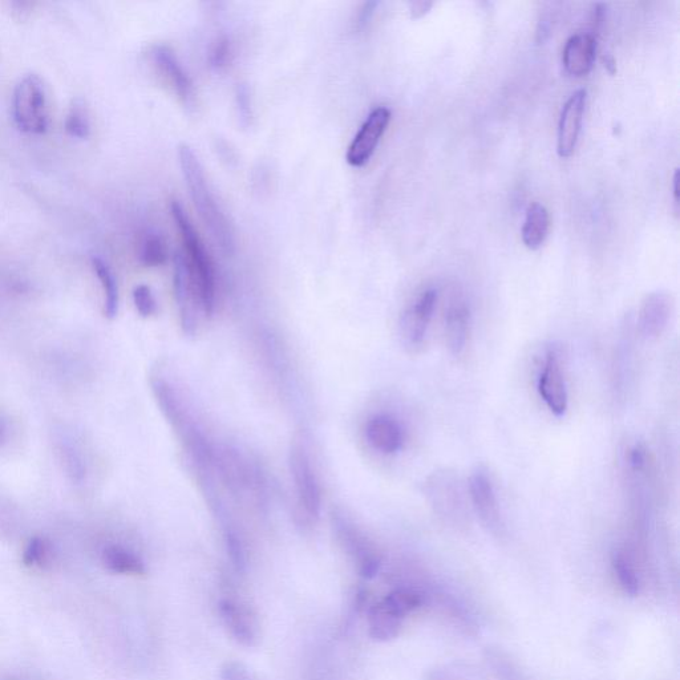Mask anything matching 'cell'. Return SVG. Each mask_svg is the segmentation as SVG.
Returning a JSON list of instances; mask_svg holds the SVG:
<instances>
[{"label": "cell", "instance_id": "cell-1", "mask_svg": "<svg viewBox=\"0 0 680 680\" xmlns=\"http://www.w3.org/2000/svg\"><path fill=\"white\" fill-rule=\"evenodd\" d=\"M182 174L188 185L193 204L204 221L206 228L225 254H233L236 249L233 226L209 188L204 168L188 145H181L178 149Z\"/></svg>", "mask_w": 680, "mask_h": 680}, {"label": "cell", "instance_id": "cell-2", "mask_svg": "<svg viewBox=\"0 0 680 680\" xmlns=\"http://www.w3.org/2000/svg\"><path fill=\"white\" fill-rule=\"evenodd\" d=\"M170 212H172L174 221L180 229L182 241H184L186 265H188L190 277H192L194 287H196L200 306L204 309L206 315H210L213 313L214 302H216V273H214L212 258H210L208 250L202 244L201 238L194 230L193 225L190 224L180 202L172 201Z\"/></svg>", "mask_w": 680, "mask_h": 680}, {"label": "cell", "instance_id": "cell-3", "mask_svg": "<svg viewBox=\"0 0 680 680\" xmlns=\"http://www.w3.org/2000/svg\"><path fill=\"white\" fill-rule=\"evenodd\" d=\"M12 115L16 127L28 135H44L48 131L50 103L46 85L38 75H26L16 84Z\"/></svg>", "mask_w": 680, "mask_h": 680}, {"label": "cell", "instance_id": "cell-4", "mask_svg": "<svg viewBox=\"0 0 680 680\" xmlns=\"http://www.w3.org/2000/svg\"><path fill=\"white\" fill-rule=\"evenodd\" d=\"M218 614L222 625L233 641L244 647H255L261 639V625L257 613L241 594L232 586L221 590L218 599Z\"/></svg>", "mask_w": 680, "mask_h": 680}, {"label": "cell", "instance_id": "cell-5", "mask_svg": "<svg viewBox=\"0 0 680 680\" xmlns=\"http://www.w3.org/2000/svg\"><path fill=\"white\" fill-rule=\"evenodd\" d=\"M290 469L294 477L299 505L303 508L307 520H318L322 505L321 488H319L310 457L301 444H294L291 448Z\"/></svg>", "mask_w": 680, "mask_h": 680}, {"label": "cell", "instance_id": "cell-6", "mask_svg": "<svg viewBox=\"0 0 680 680\" xmlns=\"http://www.w3.org/2000/svg\"><path fill=\"white\" fill-rule=\"evenodd\" d=\"M334 525L340 545L354 562L360 576L367 580L374 578L380 569V557L370 541L347 518L339 514L334 518Z\"/></svg>", "mask_w": 680, "mask_h": 680}, {"label": "cell", "instance_id": "cell-7", "mask_svg": "<svg viewBox=\"0 0 680 680\" xmlns=\"http://www.w3.org/2000/svg\"><path fill=\"white\" fill-rule=\"evenodd\" d=\"M537 390L553 415L561 418L566 414L569 406L568 388H566L560 356L554 348H549L546 352L544 367L538 376Z\"/></svg>", "mask_w": 680, "mask_h": 680}, {"label": "cell", "instance_id": "cell-8", "mask_svg": "<svg viewBox=\"0 0 680 680\" xmlns=\"http://www.w3.org/2000/svg\"><path fill=\"white\" fill-rule=\"evenodd\" d=\"M391 121V111L386 107L375 108L364 121L362 128L352 140L347 152V163L352 167H363L374 155L380 139Z\"/></svg>", "mask_w": 680, "mask_h": 680}, {"label": "cell", "instance_id": "cell-9", "mask_svg": "<svg viewBox=\"0 0 680 680\" xmlns=\"http://www.w3.org/2000/svg\"><path fill=\"white\" fill-rule=\"evenodd\" d=\"M149 56L156 71L169 84V87H172L185 108L193 109L196 104V95H194L192 80L174 56L173 51L167 46L157 44L151 48Z\"/></svg>", "mask_w": 680, "mask_h": 680}, {"label": "cell", "instance_id": "cell-10", "mask_svg": "<svg viewBox=\"0 0 680 680\" xmlns=\"http://www.w3.org/2000/svg\"><path fill=\"white\" fill-rule=\"evenodd\" d=\"M427 492L433 509L445 520H457L464 516L465 504L459 480L453 473L437 472L427 484Z\"/></svg>", "mask_w": 680, "mask_h": 680}, {"label": "cell", "instance_id": "cell-11", "mask_svg": "<svg viewBox=\"0 0 680 680\" xmlns=\"http://www.w3.org/2000/svg\"><path fill=\"white\" fill-rule=\"evenodd\" d=\"M436 303L437 291L428 289L403 314L402 321H400V335L407 347L422 346Z\"/></svg>", "mask_w": 680, "mask_h": 680}, {"label": "cell", "instance_id": "cell-12", "mask_svg": "<svg viewBox=\"0 0 680 680\" xmlns=\"http://www.w3.org/2000/svg\"><path fill=\"white\" fill-rule=\"evenodd\" d=\"M469 496H471L472 507L485 528L492 532H500L503 529V520H501L499 501H497L491 479L481 469L473 473L469 479Z\"/></svg>", "mask_w": 680, "mask_h": 680}, {"label": "cell", "instance_id": "cell-13", "mask_svg": "<svg viewBox=\"0 0 680 680\" xmlns=\"http://www.w3.org/2000/svg\"><path fill=\"white\" fill-rule=\"evenodd\" d=\"M586 105V89H578L566 101L558 124L557 152L562 159L573 155L580 137Z\"/></svg>", "mask_w": 680, "mask_h": 680}, {"label": "cell", "instance_id": "cell-14", "mask_svg": "<svg viewBox=\"0 0 680 680\" xmlns=\"http://www.w3.org/2000/svg\"><path fill=\"white\" fill-rule=\"evenodd\" d=\"M673 299L665 291H655L647 295L639 310L638 325L643 337L654 339L661 337L669 325Z\"/></svg>", "mask_w": 680, "mask_h": 680}, {"label": "cell", "instance_id": "cell-15", "mask_svg": "<svg viewBox=\"0 0 680 680\" xmlns=\"http://www.w3.org/2000/svg\"><path fill=\"white\" fill-rule=\"evenodd\" d=\"M174 291L178 306H180L182 326L186 333H192L194 329V307L200 305V299L196 287L190 277L185 255L177 253L174 258Z\"/></svg>", "mask_w": 680, "mask_h": 680}, {"label": "cell", "instance_id": "cell-16", "mask_svg": "<svg viewBox=\"0 0 680 680\" xmlns=\"http://www.w3.org/2000/svg\"><path fill=\"white\" fill-rule=\"evenodd\" d=\"M597 40L592 34H577L569 38L562 52V63L569 75L581 78L593 68Z\"/></svg>", "mask_w": 680, "mask_h": 680}, {"label": "cell", "instance_id": "cell-17", "mask_svg": "<svg viewBox=\"0 0 680 680\" xmlns=\"http://www.w3.org/2000/svg\"><path fill=\"white\" fill-rule=\"evenodd\" d=\"M469 326H471V311L467 303L456 299L448 306L444 323L445 343L453 355H460L467 346Z\"/></svg>", "mask_w": 680, "mask_h": 680}, {"label": "cell", "instance_id": "cell-18", "mask_svg": "<svg viewBox=\"0 0 680 680\" xmlns=\"http://www.w3.org/2000/svg\"><path fill=\"white\" fill-rule=\"evenodd\" d=\"M368 443L376 451L392 455L403 447V431L399 423L388 415H376L366 427Z\"/></svg>", "mask_w": 680, "mask_h": 680}, {"label": "cell", "instance_id": "cell-19", "mask_svg": "<svg viewBox=\"0 0 680 680\" xmlns=\"http://www.w3.org/2000/svg\"><path fill=\"white\" fill-rule=\"evenodd\" d=\"M367 621L370 637L374 641L387 642L399 634L403 617L392 610L382 599L368 611Z\"/></svg>", "mask_w": 680, "mask_h": 680}, {"label": "cell", "instance_id": "cell-20", "mask_svg": "<svg viewBox=\"0 0 680 680\" xmlns=\"http://www.w3.org/2000/svg\"><path fill=\"white\" fill-rule=\"evenodd\" d=\"M550 230L549 212L544 205L532 202L526 209L522 241L530 250L540 249L545 244Z\"/></svg>", "mask_w": 680, "mask_h": 680}, {"label": "cell", "instance_id": "cell-21", "mask_svg": "<svg viewBox=\"0 0 680 680\" xmlns=\"http://www.w3.org/2000/svg\"><path fill=\"white\" fill-rule=\"evenodd\" d=\"M101 562L108 572L125 574V576H143L145 564L132 550L120 545L105 546L101 553Z\"/></svg>", "mask_w": 680, "mask_h": 680}, {"label": "cell", "instance_id": "cell-22", "mask_svg": "<svg viewBox=\"0 0 680 680\" xmlns=\"http://www.w3.org/2000/svg\"><path fill=\"white\" fill-rule=\"evenodd\" d=\"M92 269L99 279L104 293V313L108 318H115L119 311V287L111 267L99 257L92 258Z\"/></svg>", "mask_w": 680, "mask_h": 680}, {"label": "cell", "instance_id": "cell-23", "mask_svg": "<svg viewBox=\"0 0 680 680\" xmlns=\"http://www.w3.org/2000/svg\"><path fill=\"white\" fill-rule=\"evenodd\" d=\"M54 557V546L44 537H32L23 552V562L28 568H50Z\"/></svg>", "mask_w": 680, "mask_h": 680}, {"label": "cell", "instance_id": "cell-24", "mask_svg": "<svg viewBox=\"0 0 680 680\" xmlns=\"http://www.w3.org/2000/svg\"><path fill=\"white\" fill-rule=\"evenodd\" d=\"M139 261L147 267H157L167 261V245L159 234L149 233L139 246Z\"/></svg>", "mask_w": 680, "mask_h": 680}, {"label": "cell", "instance_id": "cell-25", "mask_svg": "<svg viewBox=\"0 0 680 680\" xmlns=\"http://www.w3.org/2000/svg\"><path fill=\"white\" fill-rule=\"evenodd\" d=\"M66 132L74 139L84 140L91 135V119L82 101H75L64 121Z\"/></svg>", "mask_w": 680, "mask_h": 680}, {"label": "cell", "instance_id": "cell-26", "mask_svg": "<svg viewBox=\"0 0 680 680\" xmlns=\"http://www.w3.org/2000/svg\"><path fill=\"white\" fill-rule=\"evenodd\" d=\"M383 601L404 618L412 610L418 609L420 603H422V598L414 590L399 588L392 590Z\"/></svg>", "mask_w": 680, "mask_h": 680}, {"label": "cell", "instance_id": "cell-27", "mask_svg": "<svg viewBox=\"0 0 680 680\" xmlns=\"http://www.w3.org/2000/svg\"><path fill=\"white\" fill-rule=\"evenodd\" d=\"M613 568L617 573L618 580L625 592L630 595H637L639 592V581L637 574H635L633 566L625 557V554L614 553Z\"/></svg>", "mask_w": 680, "mask_h": 680}, {"label": "cell", "instance_id": "cell-28", "mask_svg": "<svg viewBox=\"0 0 680 680\" xmlns=\"http://www.w3.org/2000/svg\"><path fill=\"white\" fill-rule=\"evenodd\" d=\"M133 302H135L136 310L139 311L141 317L148 318L156 313V299L147 285L137 286L133 290Z\"/></svg>", "mask_w": 680, "mask_h": 680}, {"label": "cell", "instance_id": "cell-29", "mask_svg": "<svg viewBox=\"0 0 680 680\" xmlns=\"http://www.w3.org/2000/svg\"><path fill=\"white\" fill-rule=\"evenodd\" d=\"M230 60V42L226 38H220L214 43L212 50H210L209 62L210 66L221 70L228 66Z\"/></svg>", "mask_w": 680, "mask_h": 680}, {"label": "cell", "instance_id": "cell-30", "mask_svg": "<svg viewBox=\"0 0 680 680\" xmlns=\"http://www.w3.org/2000/svg\"><path fill=\"white\" fill-rule=\"evenodd\" d=\"M237 107L242 127L248 128L252 124L253 113L249 89L244 84L237 88Z\"/></svg>", "mask_w": 680, "mask_h": 680}, {"label": "cell", "instance_id": "cell-31", "mask_svg": "<svg viewBox=\"0 0 680 680\" xmlns=\"http://www.w3.org/2000/svg\"><path fill=\"white\" fill-rule=\"evenodd\" d=\"M220 680H255L244 663L237 661L226 662L222 666Z\"/></svg>", "mask_w": 680, "mask_h": 680}, {"label": "cell", "instance_id": "cell-32", "mask_svg": "<svg viewBox=\"0 0 680 680\" xmlns=\"http://www.w3.org/2000/svg\"><path fill=\"white\" fill-rule=\"evenodd\" d=\"M378 2H368L364 4L362 10H360V14L358 16V28H363L366 27L368 23H370V20L372 18V15H374V12L376 10V7H378Z\"/></svg>", "mask_w": 680, "mask_h": 680}, {"label": "cell", "instance_id": "cell-33", "mask_svg": "<svg viewBox=\"0 0 680 680\" xmlns=\"http://www.w3.org/2000/svg\"><path fill=\"white\" fill-rule=\"evenodd\" d=\"M432 6H433L432 2H411L410 3L411 18L412 19L422 18L423 15L427 14V12L431 10Z\"/></svg>", "mask_w": 680, "mask_h": 680}, {"label": "cell", "instance_id": "cell-34", "mask_svg": "<svg viewBox=\"0 0 680 680\" xmlns=\"http://www.w3.org/2000/svg\"><path fill=\"white\" fill-rule=\"evenodd\" d=\"M646 455L645 451L641 447H635L631 451L630 464L633 465L635 469H641L645 465Z\"/></svg>", "mask_w": 680, "mask_h": 680}, {"label": "cell", "instance_id": "cell-35", "mask_svg": "<svg viewBox=\"0 0 680 680\" xmlns=\"http://www.w3.org/2000/svg\"><path fill=\"white\" fill-rule=\"evenodd\" d=\"M602 60L603 64H605L606 70L609 71L611 75H614L615 72H617V63H615L614 56L605 54L602 56Z\"/></svg>", "mask_w": 680, "mask_h": 680}, {"label": "cell", "instance_id": "cell-36", "mask_svg": "<svg viewBox=\"0 0 680 680\" xmlns=\"http://www.w3.org/2000/svg\"><path fill=\"white\" fill-rule=\"evenodd\" d=\"M8 436V428H7V423L6 420L3 418H0V445H3L6 443Z\"/></svg>", "mask_w": 680, "mask_h": 680}, {"label": "cell", "instance_id": "cell-37", "mask_svg": "<svg viewBox=\"0 0 680 680\" xmlns=\"http://www.w3.org/2000/svg\"><path fill=\"white\" fill-rule=\"evenodd\" d=\"M679 169H675V174H674V198H675V206H677V212H678V206H679Z\"/></svg>", "mask_w": 680, "mask_h": 680}]
</instances>
